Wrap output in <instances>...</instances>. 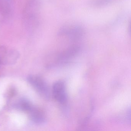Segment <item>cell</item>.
<instances>
[{
  "label": "cell",
  "instance_id": "4",
  "mask_svg": "<svg viewBox=\"0 0 131 131\" xmlns=\"http://www.w3.org/2000/svg\"><path fill=\"white\" fill-rule=\"evenodd\" d=\"M52 94L57 102L60 104L66 103L68 99L66 82L61 80L55 82L53 85Z\"/></svg>",
  "mask_w": 131,
  "mask_h": 131
},
{
  "label": "cell",
  "instance_id": "6",
  "mask_svg": "<svg viewBox=\"0 0 131 131\" xmlns=\"http://www.w3.org/2000/svg\"><path fill=\"white\" fill-rule=\"evenodd\" d=\"M0 65H1V63H0Z\"/></svg>",
  "mask_w": 131,
  "mask_h": 131
},
{
  "label": "cell",
  "instance_id": "3",
  "mask_svg": "<svg viewBox=\"0 0 131 131\" xmlns=\"http://www.w3.org/2000/svg\"><path fill=\"white\" fill-rule=\"evenodd\" d=\"M19 53L16 49L4 46H0V63L1 65H10L16 63Z\"/></svg>",
  "mask_w": 131,
  "mask_h": 131
},
{
  "label": "cell",
  "instance_id": "1",
  "mask_svg": "<svg viewBox=\"0 0 131 131\" xmlns=\"http://www.w3.org/2000/svg\"><path fill=\"white\" fill-rule=\"evenodd\" d=\"M40 0H27L24 12L25 23L28 27H34L38 19Z\"/></svg>",
  "mask_w": 131,
  "mask_h": 131
},
{
  "label": "cell",
  "instance_id": "2",
  "mask_svg": "<svg viewBox=\"0 0 131 131\" xmlns=\"http://www.w3.org/2000/svg\"><path fill=\"white\" fill-rule=\"evenodd\" d=\"M29 83L42 97L49 100L50 97L49 87L44 79L39 76L31 75L27 78Z\"/></svg>",
  "mask_w": 131,
  "mask_h": 131
},
{
  "label": "cell",
  "instance_id": "5",
  "mask_svg": "<svg viewBox=\"0 0 131 131\" xmlns=\"http://www.w3.org/2000/svg\"><path fill=\"white\" fill-rule=\"evenodd\" d=\"M26 113L30 120L37 125H42L46 121V117L43 111L34 105Z\"/></svg>",
  "mask_w": 131,
  "mask_h": 131
}]
</instances>
